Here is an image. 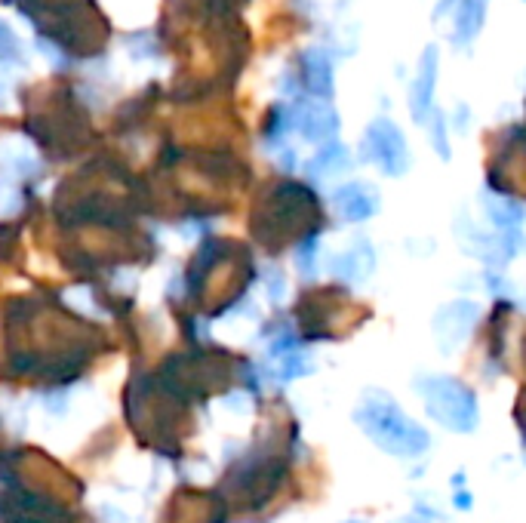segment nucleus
I'll use <instances>...</instances> for the list:
<instances>
[{"mask_svg":"<svg viewBox=\"0 0 526 523\" xmlns=\"http://www.w3.org/2000/svg\"><path fill=\"white\" fill-rule=\"evenodd\" d=\"M354 422L382 453L397 459H416L431 447L428 431L403 413L388 394L363 397L360 410L354 413Z\"/></svg>","mask_w":526,"mask_h":523,"instance_id":"nucleus-1","label":"nucleus"},{"mask_svg":"<svg viewBox=\"0 0 526 523\" xmlns=\"http://www.w3.org/2000/svg\"><path fill=\"white\" fill-rule=\"evenodd\" d=\"M419 394L425 400L428 416L437 425L459 434H468L477 428V419H480L477 400L462 382L447 376H428V379H419Z\"/></svg>","mask_w":526,"mask_h":523,"instance_id":"nucleus-2","label":"nucleus"},{"mask_svg":"<svg viewBox=\"0 0 526 523\" xmlns=\"http://www.w3.org/2000/svg\"><path fill=\"white\" fill-rule=\"evenodd\" d=\"M367 151L376 164L388 173V176H400L410 167V154H407V142H403L400 130L391 124V120H376L367 133Z\"/></svg>","mask_w":526,"mask_h":523,"instance_id":"nucleus-3","label":"nucleus"},{"mask_svg":"<svg viewBox=\"0 0 526 523\" xmlns=\"http://www.w3.org/2000/svg\"><path fill=\"white\" fill-rule=\"evenodd\" d=\"M477 317H480V305L468 299H459V302H450L447 308H440L434 317V336L440 342V351L450 354L453 348H459L474 330Z\"/></svg>","mask_w":526,"mask_h":523,"instance_id":"nucleus-4","label":"nucleus"},{"mask_svg":"<svg viewBox=\"0 0 526 523\" xmlns=\"http://www.w3.org/2000/svg\"><path fill=\"white\" fill-rule=\"evenodd\" d=\"M333 204H336V210L342 213L345 222H363L379 210V194L370 185L354 182V185H345V188L336 191Z\"/></svg>","mask_w":526,"mask_h":523,"instance_id":"nucleus-5","label":"nucleus"},{"mask_svg":"<svg viewBox=\"0 0 526 523\" xmlns=\"http://www.w3.org/2000/svg\"><path fill=\"white\" fill-rule=\"evenodd\" d=\"M376 268V253L367 240H357L351 250H345L342 256L333 259V274L348 280V284H363Z\"/></svg>","mask_w":526,"mask_h":523,"instance_id":"nucleus-6","label":"nucleus"},{"mask_svg":"<svg viewBox=\"0 0 526 523\" xmlns=\"http://www.w3.org/2000/svg\"><path fill=\"white\" fill-rule=\"evenodd\" d=\"M296 127L302 130L305 139L311 142H323V139H330L339 127V120L333 114V108L327 105H320V102H311V105H302L299 114H296Z\"/></svg>","mask_w":526,"mask_h":523,"instance_id":"nucleus-7","label":"nucleus"},{"mask_svg":"<svg viewBox=\"0 0 526 523\" xmlns=\"http://www.w3.org/2000/svg\"><path fill=\"white\" fill-rule=\"evenodd\" d=\"M487 213L505 234H517L523 219H526V210L520 204H514V200H508V197H496V194L487 197Z\"/></svg>","mask_w":526,"mask_h":523,"instance_id":"nucleus-8","label":"nucleus"},{"mask_svg":"<svg viewBox=\"0 0 526 523\" xmlns=\"http://www.w3.org/2000/svg\"><path fill=\"white\" fill-rule=\"evenodd\" d=\"M305 84L311 93L327 96L333 90V68L323 53H308L305 56Z\"/></svg>","mask_w":526,"mask_h":523,"instance_id":"nucleus-9","label":"nucleus"},{"mask_svg":"<svg viewBox=\"0 0 526 523\" xmlns=\"http://www.w3.org/2000/svg\"><path fill=\"white\" fill-rule=\"evenodd\" d=\"M348 167V151L342 148V145H327L323 148L311 164H308V173L311 176H317V179H323V176H330V173H339V170H345Z\"/></svg>","mask_w":526,"mask_h":523,"instance_id":"nucleus-10","label":"nucleus"},{"mask_svg":"<svg viewBox=\"0 0 526 523\" xmlns=\"http://www.w3.org/2000/svg\"><path fill=\"white\" fill-rule=\"evenodd\" d=\"M0 160L10 167V170H16V173H34L37 170V160H34V154L25 148V142H16V139H10V142H4L0 145Z\"/></svg>","mask_w":526,"mask_h":523,"instance_id":"nucleus-11","label":"nucleus"},{"mask_svg":"<svg viewBox=\"0 0 526 523\" xmlns=\"http://www.w3.org/2000/svg\"><path fill=\"white\" fill-rule=\"evenodd\" d=\"M431 87H434V53L425 59L422 74H419V80H416V90H413V114H416L419 120L425 117V111H428V105H431Z\"/></svg>","mask_w":526,"mask_h":523,"instance_id":"nucleus-12","label":"nucleus"},{"mask_svg":"<svg viewBox=\"0 0 526 523\" xmlns=\"http://www.w3.org/2000/svg\"><path fill=\"white\" fill-rule=\"evenodd\" d=\"M280 370H283V379H296V376H305L311 370V360L299 351H290V354H283Z\"/></svg>","mask_w":526,"mask_h":523,"instance_id":"nucleus-13","label":"nucleus"},{"mask_svg":"<svg viewBox=\"0 0 526 523\" xmlns=\"http://www.w3.org/2000/svg\"><path fill=\"white\" fill-rule=\"evenodd\" d=\"M314 259H317V237L305 240V244L299 247V253H296V265H299L302 277H314Z\"/></svg>","mask_w":526,"mask_h":523,"instance_id":"nucleus-14","label":"nucleus"},{"mask_svg":"<svg viewBox=\"0 0 526 523\" xmlns=\"http://www.w3.org/2000/svg\"><path fill=\"white\" fill-rule=\"evenodd\" d=\"M19 56V40L7 22H0V59H16Z\"/></svg>","mask_w":526,"mask_h":523,"instance_id":"nucleus-15","label":"nucleus"},{"mask_svg":"<svg viewBox=\"0 0 526 523\" xmlns=\"http://www.w3.org/2000/svg\"><path fill=\"white\" fill-rule=\"evenodd\" d=\"M19 207V197H16V191L0 179V216H7V213H13Z\"/></svg>","mask_w":526,"mask_h":523,"instance_id":"nucleus-16","label":"nucleus"},{"mask_svg":"<svg viewBox=\"0 0 526 523\" xmlns=\"http://www.w3.org/2000/svg\"><path fill=\"white\" fill-rule=\"evenodd\" d=\"M283 290H287V284H283L280 271H268V293H271V299H280Z\"/></svg>","mask_w":526,"mask_h":523,"instance_id":"nucleus-17","label":"nucleus"},{"mask_svg":"<svg viewBox=\"0 0 526 523\" xmlns=\"http://www.w3.org/2000/svg\"><path fill=\"white\" fill-rule=\"evenodd\" d=\"M10 90H13V80H10V74L4 68H0V105L10 102Z\"/></svg>","mask_w":526,"mask_h":523,"instance_id":"nucleus-18","label":"nucleus"},{"mask_svg":"<svg viewBox=\"0 0 526 523\" xmlns=\"http://www.w3.org/2000/svg\"><path fill=\"white\" fill-rule=\"evenodd\" d=\"M453 499H456V505H459L462 511H468V508H471V493H465V490H459V493H456Z\"/></svg>","mask_w":526,"mask_h":523,"instance_id":"nucleus-19","label":"nucleus"},{"mask_svg":"<svg viewBox=\"0 0 526 523\" xmlns=\"http://www.w3.org/2000/svg\"><path fill=\"white\" fill-rule=\"evenodd\" d=\"M403 523H422V520H403Z\"/></svg>","mask_w":526,"mask_h":523,"instance_id":"nucleus-20","label":"nucleus"},{"mask_svg":"<svg viewBox=\"0 0 526 523\" xmlns=\"http://www.w3.org/2000/svg\"><path fill=\"white\" fill-rule=\"evenodd\" d=\"M348 523H363V520H348Z\"/></svg>","mask_w":526,"mask_h":523,"instance_id":"nucleus-21","label":"nucleus"}]
</instances>
